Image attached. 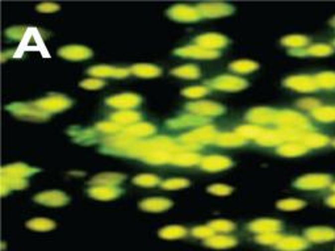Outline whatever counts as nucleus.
Masks as SVG:
<instances>
[{"instance_id":"obj_3","label":"nucleus","mask_w":335,"mask_h":251,"mask_svg":"<svg viewBox=\"0 0 335 251\" xmlns=\"http://www.w3.org/2000/svg\"><path fill=\"white\" fill-rule=\"evenodd\" d=\"M189 113L199 117H216V116H222L225 113V107L221 104L214 103V101H193V103H188L185 105Z\"/></svg>"},{"instance_id":"obj_50","label":"nucleus","mask_w":335,"mask_h":251,"mask_svg":"<svg viewBox=\"0 0 335 251\" xmlns=\"http://www.w3.org/2000/svg\"><path fill=\"white\" fill-rule=\"evenodd\" d=\"M209 93V88L206 85H192L187 87L181 91V95H184L191 99H197V97H203Z\"/></svg>"},{"instance_id":"obj_34","label":"nucleus","mask_w":335,"mask_h":251,"mask_svg":"<svg viewBox=\"0 0 335 251\" xmlns=\"http://www.w3.org/2000/svg\"><path fill=\"white\" fill-rule=\"evenodd\" d=\"M112 121L118 124V125H134V124H138V121L141 120V113L134 111H121V112H116L112 115Z\"/></svg>"},{"instance_id":"obj_60","label":"nucleus","mask_w":335,"mask_h":251,"mask_svg":"<svg viewBox=\"0 0 335 251\" xmlns=\"http://www.w3.org/2000/svg\"><path fill=\"white\" fill-rule=\"evenodd\" d=\"M326 204H328V205H330V207L335 208V195L329 196L328 199H326Z\"/></svg>"},{"instance_id":"obj_8","label":"nucleus","mask_w":335,"mask_h":251,"mask_svg":"<svg viewBox=\"0 0 335 251\" xmlns=\"http://www.w3.org/2000/svg\"><path fill=\"white\" fill-rule=\"evenodd\" d=\"M7 111L12 112L15 116H19V117L22 118H29V120H46V118H49L48 113H45L41 109H38L34 104L12 103L7 105Z\"/></svg>"},{"instance_id":"obj_10","label":"nucleus","mask_w":335,"mask_h":251,"mask_svg":"<svg viewBox=\"0 0 335 251\" xmlns=\"http://www.w3.org/2000/svg\"><path fill=\"white\" fill-rule=\"evenodd\" d=\"M105 103L109 105V107L117 108V109H121V111H129L132 108H136L138 105H141L142 103V97L137 93H120V95H114V96L108 97L105 100Z\"/></svg>"},{"instance_id":"obj_29","label":"nucleus","mask_w":335,"mask_h":251,"mask_svg":"<svg viewBox=\"0 0 335 251\" xmlns=\"http://www.w3.org/2000/svg\"><path fill=\"white\" fill-rule=\"evenodd\" d=\"M296 142L305 145L306 148H322L329 144V137L318 133H298Z\"/></svg>"},{"instance_id":"obj_56","label":"nucleus","mask_w":335,"mask_h":251,"mask_svg":"<svg viewBox=\"0 0 335 251\" xmlns=\"http://www.w3.org/2000/svg\"><path fill=\"white\" fill-rule=\"evenodd\" d=\"M79 85H81L82 88L85 89H99L105 85V82L101 81V79H93V78H91V79H84V81H82L81 83H79Z\"/></svg>"},{"instance_id":"obj_33","label":"nucleus","mask_w":335,"mask_h":251,"mask_svg":"<svg viewBox=\"0 0 335 251\" xmlns=\"http://www.w3.org/2000/svg\"><path fill=\"white\" fill-rule=\"evenodd\" d=\"M237 244H238V241H237L234 237L229 236H213L204 241V245H205V246L212 249H218V250H221V249L234 248Z\"/></svg>"},{"instance_id":"obj_23","label":"nucleus","mask_w":335,"mask_h":251,"mask_svg":"<svg viewBox=\"0 0 335 251\" xmlns=\"http://www.w3.org/2000/svg\"><path fill=\"white\" fill-rule=\"evenodd\" d=\"M288 141L289 142V132L285 130H268L265 129V132L260 136L256 142L260 146H277V145H283V142Z\"/></svg>"},{"instance_id":"obj_20","label":"nucleus","mask_w":335,"mask_h":251,"mask_svg":"<svg viewBox=\"0 0 335 251\" xmlns=\"http://www.w3.org/2000/svg\"><path fill=\"white\" fill-rule=\"evenodd\" d=\"M305 238L314 244H322V242H330L335 240V229L325 228V226H316L305 230Z\"/></svg>"},{"instance_id":"obj_40","label":"nucleus","mask_w":335,"mask_h":251,"mask_svg":"<svg viewBox=\"0 0 335 251\" xmlns=\"http://www.w3.org/2000/svg\"><path fill=\"white\" fill-rule=\"evenodd\" d=\"M258 63L250 61V59H240V61H234L229 65V69L233 73H238V74H250L252 71L258 70Z\"/></svg>"},{"instance_id":"obj_48","label":"nucleus","mask_w":335,"mask_h":251,"mask_svg":"<svg viewBox=\"0 0 335 251\" xmlns=\"http://www.w3.org/2000/svg\"><path fill=\"white\" fill-rule=\"evenodd\" d=\"M276 205L279 209H281V211L291 212V211H298V209H301V208L305 207L306 204H305V201H302V200L285 199V200H280Z\"/></svg>"},{"instance_id":"obj_59","label":"nucleus","mask_w":335,"mask_h":251,"mask_svg":"<svg viewBox=\"0 0 335 251\" xmlns=\"http://www.w3.org/2000/svg\"><path fill=\"white\" fill-rule=\"evenodd\" d=\"M318 104H320V101L316 99H302L298 101V105H300V107L304 108V109H312V111L316 109L317 107H320Z\"/></svg>"},{"instance_id":"obj_42","label":"nucleus","mask_w":335,"mask_h":251,"mask_svg":"<svg viewBox=\"0 0 335 251\" xmlns=\"http://www.w3.org/2000/svg\"><path fill=\"white\" fill-rule=\"evenodd\" d=\"M171 74L175 77L183 78V79H197L201 75L200 69L195 65H184V66L176 67L171 70Z\"/></svg>"},{"instance_id":"obj_41","label":"nucleus","mask_w":335,"mask_h":251,"mask_svg":"<svg viewBox=\"0 0 335 251\" xmlns=\"http://www.w3.org/2000/svg\"><path fill=\"white\" fill-rule=\"evenodd\" d=\"M237 133H240L245 140H256L265 132L264 128L259 125H241L237 128Z\"/></svg>"},{"instance_id":"obj_55","label":"nucleus","mask_w":335,"mask_h":251,"mask_svg":"<svg viewBox=\"0 0 335 251\" xmlns=\"http://www.w3.org/2000/svg\"><path fill=\"white\" fill-rule=\"evenodd\" d=\"M192 236L197 237V238H204V240H208V238L214 236V232L209 225L196 226V228L192 229Z\"/></svg>"},{"instance_id":"obj_44","label":"nucleus","mask_w":335,"mask_h":251,"mask_svg":"<svg viewBox=\"0 0 335 251\" xmlns=\"http://www.w3.org/2000/svg\"><path fill=\"white\" fill-rule=\"evenodd\" d=\"M314 79L320 88H335V73H332V71L320 73L314 77Z\"/></svg>"},{"instance_id":"obj_49","label":"nucleus","mask_w":335,"mask_h":251,"mask_svg":"<svg viewBox=\"0 0 335 251\" xmlns=\"http://www.w3.org/2000/svg\"><path fill=\"white\" fill-rule=\"evenodd\" d=\"M281 240H283V236L279 233H265V234H259L255 237V241L258 244L267 245V246H276Z\"/></svg>"},{"instance_id":"obj_16","label":"nucleus","mask_w":335,"mask_h":251,"mask_svg":"<svg viewBox=\"0 0 335 251\" xmlns=\"http://www.w3.org/2000/svg\"><path fill=\"white\" fill-rule=\"evenodd\" d=\"M88 74L96 78H126L130 73V69L113 67L108 65H97L88 69Z\"/></svg>"},{"instance_id":"obj_18","label":"nucleus","mask_w":335,"mask_h":251,"mask_svg":"<svg viewBox=\"0 0 335 251\" xmlns=\"http://www.w3.org/2000/svg\"><path fill=\"white\" fill-rule=\"evenodd\" d=\"M195 41L199 46L209 49V50H217V49L225 48L229 44L228 37L220 33H204L201 36H197Z\"/></svg>"},{"instance_id":"obj_31","label":"nucleus","mask_w":335,"mask_h":251,"mask_svg":"<svg viewBox=\"0 0 335 251\" xmlns=\"http://www.w3.org/2000/svg\"><path fill=\"white\" fill-rule=\"evenodd\" d=\"M246 141L240 133L237 132H230V133H220L216 138V144L218 146H224V148H236V146H242L246 144Z\"/></svg>"},{"instance_id":"obj_19","label":"nucleus","mask_w":335,"mask_h":251,"mask_svg":"<svg viewBox=\"0 0 335 251\" xmlns=\"http://www.w3.org/2000/svg\"><path fill=\"white\" fill-rule=\"evenodd\" d=\"M281 228H283V224L273 218H258L249 224L250 232L256 233L258 236L265 233H279Z\"/></svg>"},{"instance_id":"obj_52","label":"nucleus","mask_w":335,"mask_h":251,"mask_svg":"<svg viewBox=\"0 0 335 251\" xmlns=\"http://www.w3.org/2000/svg\"><path fill=\"white\" fill-rule=\"evenodd\" d=\"M333 53V48L329 46V45L325 44H317L310 46L308 50H306V56H314V57H326L330 56Z\"/></svg>"},{"instance_id":"obj_45","label":"nucleus","mask_w":335,"mask_h":251,"mask_svg":"<svg viewBox=\"0 0 335 251\" xmlns=\"http://www.w3.org/2000/svg\"><path fill=\"white\" fill-rule=\"evenodd\" d=\"M133 183L140 187H155V185L161 184L162 181L159 179V176L153 174H141L137 175L134 179H133Z\"/></svg>"},{"instance_id":"obj_32","label":"nucleus","mask_w":335,"mask_h":251,"mask_svg":"<svg viewBox=\"0 0 335 251\" xmlns=\"http://www.w3.org/2000/svg\"><path fill=\"white\" fill-rule=\"evenodd\" d=\"M130 73L140 78H157L162 75V70L155 65L149 63H137L130 67Z\"/></svg>"},{"instance_id":"obj_26","label":"nucleus","mask_w":335,"mask_h":251,"mask_svg":"<svg viewBox=\"0 0 335 251\" xmlns=\"http://www.w3.org/2000/svg\"><path fill=\"white\" fill-rule=\"evenodd\" d=\"M40 168L36 167H30L24 163H13V165H8V166L1 167V175H7V176H15V177H25L38 172Z\"/></svg>"},{"instance_id":"obj_14","label":"nucleus","mask_w":335,"mask_h":251,"mask_svg":"<svg viewBox=\"0 0 335 251\" xmlns=\"http://www.w3.org/2000/svg\"><path fill=\"white\" fill-rule=\"evenodd\" d=\"M69 196L62 191H45L34 196V201L46 207H63L69 203Z\"/></svg>"},{"instance_id":"obj_2","label":"nucleus","mask_w":335,"mask_h":251,"mask_svg":"<svg viewBox=\"0 0 335 251\" xmlns=\"http://www.w3.org/2000/svg\"><path fill=\"white\" fill-rule=\"evenodd\" d=\"M275 122L281 126V130H285V132H298V130H305L310 128L309 120L305 116L293 111L277 112Z\"/></svg>"},{"instance_id":"obj_62","label":"nucleus","mask_w":335,"mask_h":251,"mask_svg":"<svg viewBox=\"0 0 335 251\" xmlns=\"http://www.w3.org/2000/svg\"><path fill=\"white\" fill-rule=\"evenodd\" d=\"M333 189H334V191H335V184H334V185H333Z\"/></svg>"},{"instance_id":"obj_5","label":"nucleus","mask_w":335,"mask_h":251,"mask_svg":"<svg viewBox=\"0 0 335 251\" xmlns=\"http://www.w3.org/2000/svg\"><path fill=\"white\" fill-rule=\"evenodd\" d=\"M212 88L226 91V92H237L249 87L247 81L242 78L233 77V75H220L210 81Z\"/></svg>"},{"instance_id":"obj_61","label":"nucleus","mask_w":335,"mask_h":251,"mask_svg":"<svg viewBox=\"0 0 335 251\" xmlns=\"http://www.w3.org/2000/svg\"><path fill=\"white\" fill-rule=\"evenodd\" d=\"M332 24H333V25H334V26H335V17H334V19H333V20H332Z\"/></svg>"},{"instance_id":"obj_47","label":"nucleus","mask_w":335,"mask_h":251,"mask_svg":"<svg viewBox=\"0 0 335 251\" xmlns=\"http://www.w3.org/2000/svg\"><path fill=\"white\" fill-rule=\"evenodd\" d=\"M309 42V38L301 34H291V36H285L281 38V44L289 48H302Z\"/></svg>"},{"instance_id":"obj_43","label":"nucleus","mask_w":335,"mask_h":251,"mask_svg":"<svg viewBox=\"0 0 335 251\" xmlns=\"http://www.w3.org/2000/svg\"><path fill=\"white\" fill-rule=\"evenodd\" d=\"M312 115L316 120L322 122L335 121V107H317L312 111Z\"/></svg>"},{"instance_id":"obj_6","label":"nucleus","mask_w":335,"mask_h":251,"mask_svg":"<svg viewBox=\"0 0 335 251\" xmlns=\"http://www.w3.org/2000/svg\"><path fill=\"white\" fill-rule=\"evenodd\" d=\"M167 16L177 22H196L203 17L197 8L185 5V4H177L171 7L167 11Z\"/></svg>"},{"instance_id":"obj_27","label":"nucleus","mask_w":335,"mask_h":251,"mask_svg":"<svg viewBox=\"0 0 335 251\" xmlns=\"http://www.w3.org/2000/svg\"><path fill=\"white\" fill-rule=\"evenodd\" d=\"M308 248V240L297 236L283 237V240L276 245L279 251H302Z\"/></svg>"},{"instance_id":"obj_22","label":"nucleus","mask_w":335,"mask_h":251,"mask_svg":"<svg viewBox=\"0 0 335 251\" xmlns=\"http://www.w3.org/2000/svg\"><path fill=\"white\" fill-rule=\"evenodd\" d=\"M276 111H273L271 108L267 107H256L252 108L251 111L247 113V120L258 125H263V124H269V122H275V117H276Z\"/></svg>"},{"instance_id":"obj_13","label":"nucleus","mask_w":335,"mask_h":251,"mask_svg":"<svg viewBox=\"0 0 335 251\" xmlns=\"http://www.w3.org/2000/svg\"><path fill=\"white\" fill-rule=\"evenodd\" d=\"M284 84L292 89L300 91V92H312L318 89L316 79L313 77H308V75H295V77H289L284 81Z\"/></svg>"},{"instance_id":"obj_17","label":"nucleus","mask_w":335,"mask_h":251,"mask_svg":"<svg viewBox=\"0 0 335 251\" xmlns=\"http://www.w3.org/2000/svg\"><path fill=\"white\" fill-rule=\"evenodd\" d=\"M87 192L95 200H99V201H111V200H116L117 197H120L124 191L121 188H118V187L92 185L91 188H88Z\"/></svg>"},{"instance_id":"obj_35","label":"nucleus","mask_w":335,"mask_h":251,"mask_svg":"<svg viewBox=\"0 0 335 251\" xmlns=\"http://www.w3.org/2000/svg\"><path fill=\"white\" fill-rule=\"evenodd\" d=\"M306 152H308V148L300 142H287L277 148V154L281 157H300V155L306 154Z\"/></svg>"},{"instance_id":"obj_58","label":"nucleus","mask_w":335,"mask_h":251,"mask_svg":"<svg viewBox=\"0 0 335 251\" xmlns=\"http://www.w3.org/2000/svg\"><path fill=\"white\" fill-rule=\"evenodd\" d=\"M59 9L61 8L56 3H42L37 5V11L42 12V13H54V12L59 11Z\"/></svg>"},{"instance_id":"obj_25","label":"nucleus","mask_w":335,"mask_h":251,"mask_svg":"<svg viewBox=\"0 0 335 251\" xmlns=\"http://www.w3.org/2000/svg\"><path fill=\"white\" fill-rule=\"evenodd\" d=\"M208 124L205 118L199 117L195 115H183L180 117L173 118L167 121V126L169 129H183V128H189V126H199Z\"/></svg>"},{"instance_id":"obj_36","label":"nucleus","mask_w":335,"mask_h":251,"mask_svg":"<svg viewBox=\"0 0 335 251\" xmlns=\"http://www.w3.org/2000/svg\"><path fill=\"white\" fill-rule=\"evenodd\" d=\"M201 159H203L201 158V155L195 154V153L184 152V153H179V154L173 155V158L171 159V163L176 165V166L189 167V166H195V165H200Z\"/></svg>"},{"instance_id":"obj_38","label":"nucleus","mask_w":335,"mask_h":251,"mask_svg":"<svg viewBox=\"0 0 335 251\" xmlns=\"http://www.w3.org/2000/svg\"><path fill=\"white\" fill-rule=\"evenodd\" d=\"M26 228L33 230V232H50V230L56 228V222L50 220V218L36 217L26 222Z\"/></svg>"},{"instance_id":"obj_24","label":"nucleus","mask_w":335,"mask_h":251,"mask_svg":"<svg viewBox=\"0 0 335 251\" xmlns=\"http://www.w3.org/2000/svg\"><path fill=\"white\" fill-rule=\"evenodd\" d=\"M155 132H157V128L150 122H138V124H134V125L126 126L125 129L122 130V134L136 140V138L153 136Z\"/></svg>"},{"instance_id":"obj_37","label":"nucleus","mask_w":335,"mask_h":251,"mask_svg":"<svg viewBox=\"0 0 335 251\" xmlns=\"http://www.w3.org/2000/svg\"><path fill=\"white\" fill-rule=\"evenodd\" d=\"M26 187H28L26 179L1 175V195H5L9 189H24Z\"/></svg>"},{"instance_id":"obj_15","label":"nucleus","mask_w":335,"mask_h":251,"mask_svg":"<svg viewBox=\"0 0 335 251\" xmlns=\"http://www.w3.org/2000/svg\"><path fill=\"white\" fill-rule=\"evenodd\" d=\"M58 56L67 61H84L92 57V50L83 45H67L59 49Z\"/></svg>"},{"instance_id":"obj_7","label":"nucleus","mask_w":335,"mask_h":251,"mask_svg":"<svg viewBox=\"0 0 335 251\" xmlns=\"http://www.w3.org/2000/svg\"><path fill=\"white\" fill-rule=\"evenodd\" d=\"M196 8L199 9L203 17H209V19H217V17H224V16H229L234 13V7L233 5L221 3V1L200 3Z\"/></svg>"},{"instance_id":"obj_30","label":"nucleus","mask_w":335,"mask_h":251,"mask_svg":"<svg viewBox=\"0 0 335 251\" xmlns=\"http://www.w3.org/2000/svg\"><path fill=\"white\" fill-rule=\"evenodd\" d=\"M179 153L180 152H175V150H157V152L145 154L142 159L151 165H163V163H171L173 155L179 154Z\"/></svg>"},{"instance_id":"obj_39","label":"nucleus","mask_w":335,"mask_h":251,"mask_svg":"<svg viewBox=\"0 0 335 251\" xmlns=\"http://www.w3.org/2000/svg\"><path fill=\"white\" fill-rule=\"evenodd\" d=\"M159 237L163 240L172 241V240H180L187 236V229L180 225H169L166 228H162L159 230Z\"/></svg>"},{"instance_id":"obj_54","label":"nucleus","mask_w":335,"mask_h":251,"mask_svg":"<svg viewBox=\"0 0 335 251\" xmlns=\"http://www.w3.org/2000/svg\"><path fill=\"white\" fill-rule=\"evenodd\" d=\"M96 129H99L100 132H104V133H117V132L122 129V126L113 121H104L99 122L96 125Z\"/></svg>"},{"instance_id":"obj_57","label":"nucleus","mask_w":335,"mask_h":251,"mask_svg":"<svg viewBox=\"0 0 335 251\" xmlns=\"http://www.w3.org/2000/svg\"><path fill=\"white\" fill-rule=\"evenodd\" d=\"M25 28L24 26H13V28H9L7 30V36L12 40H21L24 37V34H25Z\"/></svg>"},{"instance_id":"obj_53","label":"nucleus","mask_w":335,"mask_h":251,"mask_svg":"<svg viewBox=\"0 0 335 251\" xmlns=\"http://www.w3.org/2000/svg\"><path fill=\"white\" fill-rule=\"evenodd\" d=\"M206 191L216 196H228L233 192V188L226 184H212L206 188Z\"/></svg>"},{"instance_id":"obj_46","label":"nucleus","mask_w":335,"mask_h":251,"mask_svg":"<svg viewBox=\"0 0 335 251\" xmlns=\"http://www.w3.org/2000/svg\"><path fill=\"white\" fill-rule=\"evenodd\" d=\"M188 185H189V180H187L184 177H171V179H167V180L161 183V187L163 189H167V191L187 188Z\"/></svg>"},{"instance_id":"obj_1","label":"nucleus","mask_w":335,"mask_h":251,"mask_svg":"<svg viewBox=\"0 0 335 251\" xmlns=\"http://www.w3.org/2000/svg\"><path fill=\"white\" fill-rule=\"evenodd\" d=\"M218 137L217 130L212 125H205L197 129L192 130L189 133H185L179 137L183 146H187L189 149H197L201 148L200 145L208 144V142H213Z\"/></svg>"},{"instance_id":"obj_4","label":"nucleus","mask_w":335,"mask_h":251,"mask_svg":"<svg viewBox=\"0 0 335 251\" xmlns=\"http://www.w3.org/2000/svg\"><path fill=\"white\" fill-rule=\"evenodd\" d=\"M33 104L38 109L50 115V113L62 112L65 109H67V108H70L73 105V100L69 99L65 95H52V96L37 100Z\"/></svg>"},{"instance_id":"obj_11","label":"nucleus","mask_w":335,"mask_h":251,"mask_svg":"<svg viewBox=\"0 0 335 251\" xmlns=\"http://www.w3.org/2000/svg\"><path fill=\"white\" fill-rule=\"evenodd\" d=\"M173 53L175 56L193 59H214L220 57V52L217 50H209V49L201 48L199 45H189L184 48H179Z\"/></svg>"},{"instance_id":"obj_51","label":"nucleus","mask_w":335,"mask_h":251,"mask_svg":"<svg viewBox=\"0 0 335 251\" xmlns=\"http://www.w3.org/2000/svg\"><path fill=\"white\" fill-rule=\"evenodd\" d=\"M209 226L216 233H230L236 229V224L228 220H213L210 222Z\"/></svg>"},{"instance_id":"obj_21","label":"nucleus","mask_w":335,"mask_h":251,"mask_svg":"<svg viewBox=\"0 0 335 251\" xmlns=\"http://www.w3.org/2000/svg\"><path fill=\"white\" fill-rule=\"evenodd\" d=\"M171 207H172V201L166 197H149L140 203L141 209L149 213H161V212L168 211Z\"/></svg>"},{"instance_id":"obj_63","label":"nucleus","mask_w":335,"mask_h":251,"mask_svg":"<svg viewBox=\"0 0 335 251\" xmlns=\"http://www.w3.org/2000/svg\"><path fill=\"white\" fill-rule=\"evenodd\" d=\"M333 144H334V146H335V140H334V142H333Z\"/></svg>"},{"instance_id":"obj_64","label":"nucleus","mask_w":335,"mask_h":251,"mask_svg":"<svg viewBox=\"0 0 335 251\" xmlns=\"http://www.w3.org/2000/svg\"><path fill=\"white\" fill-rule=\"evenodd\" d=\"M334 45H335V41H334Z\"/></svg>"},{"instance_id":"obj_28","label":"nucleus","mask_w":335,"mask_h":251,"mask_svg":"<svg viewBox=\"0 0 335 251\" xmlns=\"http://www.w3.org/2000/svg\"><path fill=\"white\" fill-rule=\"evenodd\" d=\"M125 175L118 172H103L93 176L89 180V184L92 185H108V187H116L117 184L125 180Z\"/></svg>"},{"instance_id":"obj_9","label":"nucleus","mask_w":335,"mask_h":251,"mask_svg":"<svg viewBox=\"0 0 335 251\" xmlns=\"http://www.w3.org/2000/svg\"><path fill=\"white\" fill-rule=\"evenodd\" d=\"M332 183V177L324 174H309L300 176L295 181V187L300 189L326 188Z\"/></svg>"},{"instance_id":"obj_12","label":"nucleus","mask_w":335,"mask_h":251,"mask_svg":"<svg viewBox=\"0 0 335 251\" xmlns=\"http://www.w3.org/2000/svg\"><path fill=\"white\" fill-rule=\"evenodd\" d=\"M233 161L229 157L224 155H206L203 157L200 166L204 171H209V172H217V171L228 170L233 167Z\"/></svg>"}]
</instances>
